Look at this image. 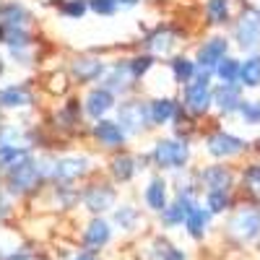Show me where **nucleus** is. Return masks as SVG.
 I'll return each instance as SVG.
<instances>
[{
	"label": "nucleus",
	"mask_w": 260,
	"mask_h": 260,
	"mask_svg": "<svg viewBox=\"0 0 260 260\" xmlns=\"http://www.w3.org/2000/svg\"><path fill=\"white\" fill-rule=\"evenodd\" d=\"M148 161L164 172H185V167L190 164V143L182 136L159 138L151 143Z\"/></svg>",
	"instance_id": "nucleus-1"
},
{
	"label": "nucleus",
	"mask_w": 260,
	"mask_h": 260,
	"mask_svg": "<svg viewBox=\"0 0 260 260\" xmlns=\"http://www.w3.org/2000/svg\"><path fill=\"white\" fill-rule=\"evenodd\" d=\"M213 76L211 73H203L198 71L190 83L182 86V107L190 117H203L211 107H213Z\"/></svg>",
	"instance_id": "nucleus-2"
},
{
	"label": "nucleus",
	"mask_w": 260,
	"mask_h": 260,
	"mask_svg": "<svg viewBox=\"0 0 260 260\" xmlns=\"http://www.w3.org/2000/svg\"><path fill=\"white\" fill-rule=\"evenodd\" d=\"M45 177L57 180V182H76L83 175H89L91 169V159L89 156H81V154H68V156H60V159H47V161H39Z\"/></svg>",
	"instance_id": "nucleus-3"
},
{
	"label": "nucleus",
	"mask_w": 260,
	"mask_h": 260,
	"mask_svg": "<svg viewBox=\"0 0 260 260\" xmlns=\"http://www.w3.org/2000/svg\"><path fill=\"white\" fill-rule=\"evenodd\" d=\"M232 39L242 52H255L260 47V8L247 6L240 16H237L232 26Z\"/></svg>",
	"instance_id": "nucleus-4"
},
{
	"label": "nucleus",
	"mask_w": 260,
	"mask_h": 260,
	"mask_svg": "<svg viewBox=\"0 0 260 260\" xmlns=\"http://www.w3.org/2000/svg\"><path fill=\"white\" fill-rule=\"evenodd\" d=\"M117 122L125 127L127 136H141L146 130H151L148 120V102L143 99H127L117 104Z\"/></svg>",
	"instance_id": "nucleus-5"
},
{
	"label": "nucleus",
	"mask_w": 260,
	"mask_h": 260,
	"mask_svg": "<svg viewBox=\"0 0 260 260\" xmlns=\"http://www.w3.org/2000/svg\"><path fill=\"white\" fill-rule=\"evenodd\" d=\"M229 234L240 242H250L260 234V208L257 206H245L240 211L232 213V219L226 224Z\"/></svg>",
	"instance_id": "nucleus-6"
},
{
	"label": "nucleus",
	"mask_w": 260,
	"mask_h": 260,
	"mask_svg": "<svg viewBox=\"0 0 260 260\" xmlns=\"http://www.w3.org/2000/svg\"><path fill=\"white\" fill-rule=\"evenodd\" d=\"M247 141L234 136V133H226V130H213L211 136H206V151L213 156V159H232V156H240L247 151Z\"/></svg>",
	"instance_id": "nucleus-7"
},
{
	"label": "nucleus",
	"mask_w": 260,
	"mask_h": 260,
	"mask_svg": "<svg viewBox=\"0 0 260 260\" xmlns=\"http://www.w3.org/2000/svg\"><path fill=\"white\" fill-rule=\"evenodd\" d=\"M107 68H110V65H107L102 57H96V55H78V57L71 60L68 73H71V78H73L76 83L89 86V83L102 81L104 73H107Z\"/></svg>",
	"instance_id": "nucleus-8"
},
{
	"label": "nucleus",
	"mask_w": 260,
	"mask_h": 260,
	"mask_svg": "<svg viewBox=\"0 0 260 260\" xmlns=\"http://www.w3.org/2000/svg\"><path fill=\"white\" fill-rule=\"evenodd\" d=\"M226 55H229V39L221 37V34H216V37H208L198 47V52H195V65H198V71L213 76L216 65H219Z\"/></svg>",
	"instance_id": "nucleus-9"
},
{
	"label": "nucleus",
	"mask_w": 260,
	"mask_h": 260,
	"mask_svg": "<svg viewBox=\"0 0 260 260\" xmlns=\"http://www.w3.org/2000/svg\"><path fill=\"white\" fill-rule=\"evenodd\" d=\"M115 107H117V96L107 89V86H94V89H89V94L83 96V115L91 117L94 122L104 120Z\"/></svg>",
	"instance_id": "nucleus-10"
},
{
	"label": "nucleus",
	"mask_w": 260,
	"mask_h": 260,
	"mask_svg": "<svg viewBox=\"0 0 260 260\" xmlns=\"http://www.w3.org/2000/svg\"><path fill=\"white\" fill-rule=\"evenodd\" d=\"M91 136L94 141L102 146V148H110V151H120L125 143H127V133H125V127L117 122V120H110V117H104V120H96L91 125Z\"/></svg>",
	"instance_id": "nucleus-11"
},
{
	"label": "nucleus",
	"mask_w": 260,
	"mask_h": 260,
	"mask_svg": "<svg viewBox=\"0 0 260 260\" xmlns=\"http://www.w3.org/2000/svg\"><path fill=\"white\" fill-rule=\"evenodd\" d=\"M45 177V172H42V164L34 159L29 161L26 167H21L16 172H11V175H6V182H8V192H31Z\"/></svg>",
	"instance_id": "nucleus-12"
},
{
	"label": "nucleus",
	"mask_w": 260,
	"mask_h": 260,
	"mask_svg": "<svg viewBox=\"0 0 260 260\" xmlns=\"http://www.w3.org/2000/svg\"><path fill=\"white\" fill-rule=\"evenodd\" d=\"M242 89H245L242 83H219V86H213V110L219 115L240 112V107L245 102Z\"/></svg>",
	"instance_id": "nucleus-13"
},
{
	"label": "nucleus",
	"mask_w": 260,
	"mask_h": 260,
	"mask_svg": "<svg viewBox=\"0 0 260 260\" xmlns=\"http://www.w3.org/2000/svg\"><path fill=\"white\" fill-rule=\"evenodd\" d=\"M102 86H107V89H110L115 96H122V94L133 91L136 78H133V73H130L127 62L120 60V62L110 65V68H107V73H104V78H102Z\"/></svg>",
	"instance_id": "nucleus-14"
},
{
	"label": "nucleus",
	"mask_w": 260,
	"mask_h": 260,
	"mask_svg": "<svg viewBox=\"0 0 260 260\" xmlns=\"http://www.w3.org/2000/svg\"><path fill=\"white\" fill-rule=\"evenodd\" d=\"M117 201V190L110 185H89L81 192V203L89 208L91 213H104L110 211Z\"/></svg>",
	"instance_id": "nucleus-15"
},
{
	"label": "nucleus",
	"mask_w": 260,
	"mask_h": 260,
	"mask_svg": "<svg viewBox=\"0 0 260 260\" xmlns=\"http://www.w3.org/2000/svg\"><path fill=\"white\" fill-rule=\"evenodd\" d=\"M198 180L206 187V192H211V190H226L229 192L234 185V172L226 164H208L201 169Z\"/></svg>",
	"instance_id": "nucleus-16"
},
{
	"label": "nucleus",
	"mask_w": 260,
	"mask_h": 260,
	"mask_svg": "<svg viewBox=\"0 0 260 260\" xmlns=\"http://www.w3.org/2000/svg\"><path fill=\"white\" fill-rule=\"evenodd\" d=\"M175 45H177V31L172 26H156L143 37V47L151 55H167Z\"/></svg>",
	"instance_id": "nucleus-17"
},
{
	"label": "nucleus",
	"mask_w": 260,
	"mask_h": 260,
	"mask_svg": "<svg viewBox=\"0 0 260 260\" xmlns=\"http://www.w3.org/2000/svg\"><path fill=\"white\" fill-rule=\"evenodd\" d=\"M0 104H3V110H26L34 104V94L24 83H8L0 91Z\"/></svg>",
	"instance_id": "nucleus-18"
},
{
	"label": "nucleus",
	"mask_w": 260,
	"mask_h": 260,
	"mask_svg": "<svg viewBox=\"0 0 260 260\" xmlns=\"http://www.w3.org/2000/svg\"><path fill=\"white\" fill-rule=\"evenodd\" d=\"M180 110V104L177 99H172V96H154L148 102V120H151V127H161L167 125L169 120H175Z\"/></svg>",
	"instance_id": "nucleus-19"
},
{
	"label": "nucleus",
	"mask_w": 260,
	"mask_h": 260,
	"mask_svg": "<svg viewBox=\"0 0 260 260\" xmlns=\"http://www.w3.org/2000/svg\"><path fill=\"white\" fill-rule=\"evenodd\" d=\"M29 161H34V154L26 143L21 146H0V164H3V175H11V172L26 167Z\"/></svg>",
	"instance_id": "nucleus-20"
},
{
	"label": "nucleus",
	"mask_w": 260,
	"mask_h": 260,
	"mask_svg": "<svg viewBox=\"0 0 260 260\" xmlns=\"http://www.w3.org/2000/svg\"><path fill=\"white\" fill-rule=\"evenodd\" d=\"M110 237H112V226H110V221H104V219H91L89 221V226H86V232H83V247H86V252H96V250H102L107 242H110Z\"/></svg>",
	"instance_id": "nucleus-21"
},
{
	"label": "nucleus",
	"mask_w": 260,
	"mask_h": 260,
	"mask_svg": "<svg viewBox=\"0 0 260 260\" xmlns=\"http://www.w3.org/2000/svg\"><path fill=\"white\" fill-rule=\"evenodd\" d=\"M0 18H3V26H16V29H31L34 26V13L24 3H18V0L3 3Z\"/></svg>",
	"instance_id": "nucleus-22"
},
{
	"label": "nucleus",
	"mask_w": 260,
	"mask_h": 260,
	"mask_svg": "<svg viewBox=\"0 0 260 260\" xmlns=\"http://www.w3.org/2000/svg\"><path fill=\"white\" fill-rule=\"evenodd\" d=\"M141 172V159L133 156V154H125V151H120V154H115L110 159V175L117 180V182H130L136 175Z\"/></svg>",
	"instance_id": "nucleus-23"
},
{
	"label": "nucleus",
	"mask_w": 260,
	"mask_h": 260,
	"mask_svg": "<svg viewBox=\"0 0 260 260\" xmlns=\"http://www.w3.org/2000/svg\"><path fill=\"white\" fill-rule=\"evenodd\" d=\"M190 203H192L190 192H180L177 198H175V201H172V203L161 211V224H164V226H177V224H185L187 211H190Z\"/></svg>",
	"instance_id": "nucleus-24"
},
{
	"label": "nucleus",
	"mask_w": 260,
	"mask_h": 260,
	"mask_svg": "<svg viewBox=\"0 0 260 260\" xmlns=\"http://www.w3.org/2000/svg\"><path fill=\"white\" fill-rule=\"evenodd\" d=\"M208 208H203L198 201L190 203V211H187V219H185V229L192 240H203L206 234V226H208Z\"/></svg>",
	"instance_id": "nucleus-25"
},
{
	"label": "nucleus",
	"mask_w": 260,
	"mask_h": 260,
	"mask_svg": "<svg viewBox=\"0 0 260 260\" xmlns=\"http://www.w3.org/2000/svg\"><path fill=\"white\" fill-rule=\"evenodd\" d=\"M143 201L151 211H156V213H161L169 206L167 203V182H164V177H151L148 180V185L143 190Z\"/></svg>",
	"instance_id": "nucleus-26"
},
{
	"label": "nucleus",
	"mask_w": 260,
	"mask_h": 260,
	"mask_svg": "<svg viewBox=\"0 0 260 260\" xmlns=\"http://www.w3.org/2000/svg\"><path fill=\"white\" fill-rule=\"evenodd\" d=\"M203 13H206V24L211 26H226L232 21L229 0H203Z\"/></svg>",
	"instance_id": "nucleus-27"
},
{
	"label": "nucleus",
	"mask_w": 260,
	"mask_h": 260,
	"mask_svg": "<svg viewBox=\"0 0 260 260\" xmlns=\"http://www.w3.org/2000/svg\"><path fill=\"white\" fill-rule=\"evenodd\" d=\"M169 71H172V78H175V83L185 86V83H190L195 76H198V65H195V57L177 55V57L169 60Z\"/></svg>",
	"instance_id": "nucleus-28"
},
{
	"label": "nucleus",
	"mask_w": 260,
	"mask_h": 260,
	"mask_svg": "<svg viewBox=\"0 0 260 260\" xmlns=\"http://www.w3.org/2000/svg\"><path fill=\"white\" fill-rule=\"evenodd\" d=\"M240 83L245 89H260V52H252L242 60Z\"/></svg>",
	"instance_id": "nucleus-29"
},
{
	"label": "nucleus",
	"mask_w": 260,
	"mask_h": 260,
	"mask_svg": "<svg viewBox=\"0 0 260 260\" xmlns=\"http://www.w3.org/2000/svg\"><path fill=\"white\" fill-rule=\"evenodd\" d=\"M240 73H242V60L226 55L219 65H216L213 78L219 81V83H240Z\"/></svg>",
	"instance_id": "nucleus-30"
},
{
	"label": "nucleus",
	"mask_w": 260,
	"mask_h": 260,
	"mask_svg": "<svg viewBox=\"0 0 260 260\" xmlns=\"http://www.w3.org/2000/svg\"><path fill=\"white\" fill-rule=\"evenodd\" d=\"M127 62V68H130V73H133V78L136 81H141L151 68H154V62H156V55H151V52H141V55H133L130 60H125Z\"/></svg>",
	"instance_id": "nucleus-31"
},
{
	"label": "nucleus",
	"mask_w": 260,
	"mask_h": 260,
	"mask_svg": "<svg viewBox=\"0 0 260 260\" xmlns=\"http://www.w3.org/2000/svg\"><path fill=\"white\" fill-rule=\"evenodd\" d=\"M57 13L62 18L78 21L89 13V0H57Z\"/></svg>",
	"instance_id": "nucleus-32"
},
{
	"label": "nucleus",
	"mask_w": 260,
	"mask_h": 260,
	"mask_svg": "<svg viewBox=\"0 0 260 260\" xmlns=\"http://www.w3.org/2000/svg\"><path fill=\"white\" fill-rule=\"evenodd\" d=\"M229 203H232V198H229L226 190H211V192H206V208L213 216L216 213H224L229 208Z\"/></svg>",
	"instance_id": "nucleus-33"
},
{
	"label": "nucleus",
	"mask_w": 260,
	"mask_h": 260,
	"mask_svg": "<svg viewBox=\"0 0 260 260\" xmlns=\"http://www.w3.org/2000/svg\"><path fill=\"white\" fill-rule=\"evenodd\" d=\"M112 219H115V226L130 232V229H136V224H138V211L133 206H120V208H115Z\"/></svg>",
	"instance_id": "nucleus-34"
},
{
	"label": "nucleus",
	"mask_w": 260,
	"mask_h": 260,
	"mask_svg": "<svg viewBox=\"0 0 260 260\" xmlns=\"http://www.w3.org/2000/svg\"><path fill=\"white\" fill-rule=\"evenodd\" d=\"M154 260H185V252L167 240H156L154 242Z\"/></svg>",
	"instance_id": "nucleus-35"
},
{
	"label": "nucleus",
	"mask_w": 260,
	"mask_h": 260,
	"mask_svg": "<svg viewBox=\"0 0 260 260\" xmlns=\"http://www.w3.org/2000/svg\"><path fill=\"white\" fill-rule=\"evenodd\" d=\"M78 120H81V112H78V102H68L62 107V110L57 112V122H60V127H76L78 125Z\"/></svg>",
	"instance_id": "nucleus-36"
},
{
	"label": "nucleus",
	"mask_w": 260,
	"mask_h": 260,
	"mask_svg": "<svg viewBox=\"0 0 260 260\" xmlns=\"http://www.w3.org/2000/svg\"><path fill=\"white\" fill-rule=\"evenodd\" d=\"M237 115L242 117L245 125H260V102H250V99H245Z\"/></svg>",
	"instance_id": "nucleus-37"
},
{
	"label": "nucleus",
	"mask_w": 260,
	"mask_h": 260,
	"mask_svg": "<svg viewBox=\"0 0 260 260\" xmlns=\"http://www.w3.org/2000/svg\"><path fill=\"white\" fill-rule=\"evenodd\" d=\"M242 182L250 192L260 195V164H247L242 172Z\"/></svg>",
	"instance_id": "nucleus-38"
},
{
	"label": "nucleus",
	"mask_w": 260,
	"mask_h": 260,
	"mask_svg": "<svg viewBox=\"0 0 260 260\" xmlns=\"http://www.w3.org/2000/svg\"><path fill=\"white\" fill-rule=\"evenodd\" d=\"M89 11L96 16H115L120 13L117 0H89Z\"/></svg>",
	"instance_id": "nucleus-39"
},
{
	"label": "nucleus",
	"mask_w": 260,
	"mask_h": 260,
	"mask_svg": "<svg viewBox=\"0 0 260 260\" xmlns=\"http://www.w3.org/2000/svg\"><path fill=\"white\" fill-rule=\"evenodd\" d=\"M141 3V0H117V6H120V11H125V8H136Z\"/></svg>",
	"instance_id": "nucleus-40"
},
{
	"label": "nucleus",
	"mask_w": 260,
	"mask_h": 260,
	"mask_svg": "<svg viewBox=\"0 0 260 260\" xmlns=\"http://www.w3.org/2000/svg\"><path fill=\"white\" fill-rule=\"evenodd\" d=\"M76 260H96L91 252H81V255H76Z\"/></svg>",
	"instance_id": "nucleus-41"
},
{
	"label": "nucleus",
	"mask_w": 260,
	"mask_h": 260,
	"mask_svg": "<svg viewBox=\"0 0 260 260\" xmlns=\"http://www.w3.org/2000/svg\"><path fill=\"white\" fill-rule=\"evenodd\" d=\"M257 148H260V141H257Z\"/></svg>",
	"instance_id": "nucleus-42"
}]
</instances>
